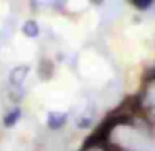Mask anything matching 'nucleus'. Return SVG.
Instances as JSON below:
<instances>
[{
	"label": "nucleus",
	"mask_w": 155,
	"mask_h": 151,
	"mask_svg": "<svg viewBox=\"0 0 155 151\" xmlns=\"http://www.w3.org/2000/svg\"><path fill=\"white\" fill-rule=\"evenodd\" d=\"M28 73H30V67L28 65H18V67H14L10 71V77H8V80H10L12 87H20V84L26 80Z\"/></svg>",
	"instance_id": "nucleus-1"
},
{
	"label": "nucleus",
	"mask_w": 155,
	"mask_h": 151,
	"mask_svg": "<svg viewBox=\"0 0 155 151\" xmlns=\"http://www.w3.org/2000/svg\"><path fill=\"white\" fill-rule=\"evenodd\" d=\"M69 116L65 112H49L47 114V128L49 130H61L67 124Z\"/></svg>",
	"instance_id": "nucleus-2"
},
{
	"label": "nucleus",
	"mask_w": 155,
	"mask_h": 151,
	"mask_svg": "<svg viewBox=\"0 0 155 151\" xmlns=\"http://www.w3.org/2000/svg\"><path fill=\"white\" fill-rule=\"evenodd\" d=\"M20 118H22V110H20V108L10 110V112H8L6 116H4V120H2L4 128H14V126L20 122Z\"/></svg>",
	"instance_id": "nucleus-3"
},
{
	"label": "nucleus",
	"mask_w": 155,
	"mask_h": 151,
	"mask_svg": "<svg viewBox=\"0 0 155 151\" xmlns=\"http://www.w3.org/2000/svg\"><path fill=\"white\" fill-rule=\"evenodd\" d=\"M22 31H24L26 38H38L39 35V24L35 20H28V22H24Z\"/></svg>",
	"instance_id": "nucleus-4"
},
{
	"label": "nucleus",
	"mask_w": 155,
	"mask_h": 151,
	"mask_svg": "<svg viewBox=\"0 0 155 151\" xmlns=\"http://www.w3.org/2000/svg\"><path fill=\"white\" fill-rule=\"evenodd\" d=\"M39 77H41L43 80L51 79L53 77V63L47 59H41V63H39Z\"/></svg>",
	"instance_id": "nucleus-5"
},
{
	"label": "nucleus",
	"mask_w": 155,
	"mask_h": 151,
	"mask_svg": "<svg viewBox=\"0 0 155 151\" xmlns=\"http://www.w3.org/2000/svg\"><path fill=\"white\" fill-rule=\"evenodd\" d=\"M153 0H132V4L137 8V10H147L149 6H151Z\"/></svg>",
	"instance_id": "nucleus-6"
},
{
	"label": "nucleus",
	"mask_w": 155,
	"mask_h": 151,
	"mask_svg": "<svg viewBox=\"0 0 155 151\" xmlns=\"http://www.w3.org/2000/svg\"><path fill=\"white\" fill-rule=\"evenodd\" d=\"M91 2H92V4H102L104 0H91Z\"/></svg>",
	"instance_id": "nucleus-7"
}]
</instances>
